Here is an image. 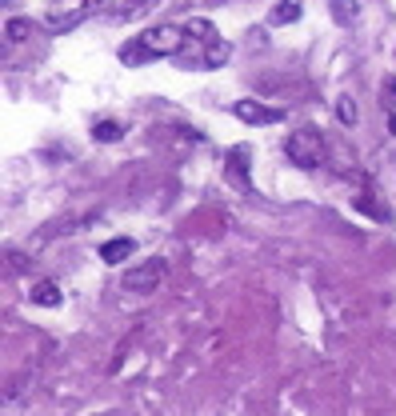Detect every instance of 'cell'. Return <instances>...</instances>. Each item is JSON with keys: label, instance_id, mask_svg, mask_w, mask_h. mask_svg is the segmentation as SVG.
I'll return each instance as SVG.
<instances>
[{"label": "cell", "instance_id": "obj_12", "mask_svg": "<svg viewBox=\"0 0 396 416\" xmlns=\"http://www.w3.org/2000/svg\"><path fill=\"white\" fill-rule=\"evenodd\" d=\"M328 9H332L336 24H345V29H348V24H356V12H360V9H356V0H332Z\"/></svg>", "mask_w": 396, "mask_h": 416}, {"label": "cell", "instance_id": "obj_6", "mask_svg": "<svg viewBox=\"0 0 396 416\" xmlns=\"http://www.w3.org/2000/svg\"><path fill=\"white\" fill-rule=\"evenodd\" d=\"M248 161H253L248 144H240V148H233V153L224 156V176H228V184H236V188H248Z\"/></svg>", "mask_w": 396, "mask_h": 416}, {"label": "cell", "instance_id": "obj_11", "mask_svg": "<svg viewBox=\"0 0 396 416\" xmlns=\"http://www.w3.org/2000/svg\"><path fill=\"white\" fill-rule=\"evenodd\" d=\"M121 124L116 121H96L92 124V141H101V144H112V141H121Z\"/></svg>", "mask_w": 396, "mask_h": 416}, {"label": "cell", "instance_id": "obj_13", "mask_svg": "<svg viewBox=\"0 0 396 416\" xmlns=\"http://www.w3.org/2000/svg\"><path fill=\"white\" fill-rule=\"evenodd\" d=\"M296 16H300V4H296V0H280L276 12H273V24H293Z\"/></svg>", "mask_w": 396, "mask_h": 416}, {"label": "cell", "instance_id": "obj_7", "mask_svg": "<svg viewBox=\"0 0 396 416\" xmlns=\"http://www.w3.org/2000/svg\"><path fill=\"white\" fill-rule=\"evenodd\" d=\"M132 253H136V240H132V236H116V240H104L101 244V260H108V264L128 260Z\"/></svg>", "mask_w": 396, "mask_h": 416}, {"label": "cell", "instance_id": "obj_9", "mask_svg": "<svg viewBox=\"0 0 396 416\" xmlns=\"http://www.w3.org/2000/svg\"><path fill=\"white\" fill-rule=\"evenodd\" d=\"M356 208H360V213H365V216H372V220H380V224H388V220H392V213H388V204L380 201V196H376V193L356 196Z\"/></svg>", "mask_w": 396, "mask_h": 416}, {"label": "cell", "instance_id": "obj_8", "mask_svg": "<svg viewBox=\"0 0 396 416\" xmlns=\"http://www.w3.org/2000/svg\"><path fill=\"white\" fill-rule=\"evenodd\" d=\"M29 296H32V305L56 308V305H61V285H56V280H36V285L29 288Z\"/></svg>", "mask_w": 396, "mask_h": 416}, {"label": "cell", "instance_id": "obj_15", "mask_svg": "<svg viewBox=\"0 0 396 416\" xmlns=\"http://www.w3.org/2000/svg\"><path fill=\"white\" fill-rule=\"evenodd\" d=\"M4 36H9V44H24V41L32 36V29H29V21H9Z\"/></svg>", "mask_w": 396, "mask_h": 416}, {"label": "cell", "instance_id": "obj_1", "mask_svg": "<svg viewBox=\"0 0 396 416\" xmlns=\"http://www.w3.org/2000/svg\"><path fill=\"white\" fill-rule=\"evenodd\" d=\"M184 41H188L184 29H176V24H156V29L141 32L136 41L124 44L121 61L128 64V69H136V64H148V61H156V56H181Z\"/></svg>", "mask_w": 396, "mask_h": 416}, {"label": "cell", "instance_id": "obj_5", "mask_svg": "<svg viewBox=\"0 0 396 416\" xmlns=\"http://www.w3.org/2000/svg\"><path fill=\"white\" fill-rule=\"evenodd\" d=\"M233 112L240 116L244 124H256V128H264V124H280V121H285V112L268 108V104H260V101H236V104H233Z\"/></svg>", "mask_w": 396, "mask_h": 416}, {"label": "cell", "instance_id": "obj_10", "mask_svg": "<svg viewBox=\"0 0 396 416\" xmlns=\"http://www.w3.org/2000/svg\"><path fill=\"white\" fill-rule=\"evenodd\" d=\"M188 36H193L196 44H204V49H208V44H220L216 41V29H213V21H204V16H196V21H188Z\"/></svg>", "mask_w": 396, "mask_h": 416}, {"label": "cell", "instance_id": "obj_3", "mask_svg": "<svg viewBox=\"0 0 396 416\" xmlns=\"http://www.w3.org/2000/svg\"><path fill=\"white\" fill-rule=\"evenodd\" d=\"M161 280H164V260L161 256L144 260L141 268H132V273H124V288H128V293H141V296H148Z\"/></svg>", "mask_w": 396, "mask_h": 416}, {"label": "cell", "instance_id": "obj_14", "mask_svg": "<svg viewBox=\"0 0 396 416\" xmlns=\"http://www.w3.org/2000/svg\"><path fill=\"white\" fill-rule=\"evenodd\" d=\"M336 116H340V124H348V128L356 124V101L352 96H336Z\"/></svg>", "mask_w": 396, "mask_h": 416}, {"label": "cell", "instance_id": "obj_4", "mask_svg": "<svg viewBox=\"0 0 396 416\" xmlns=\"http://www.w3.org/2000/svg\"><path fill=\"white\" fill-rule=\"evenodd\" d=\"M88 9V0H52V12H49V29L52 32H64V29H72V24L81 21V12Z\"/></svg>", "mask_w": 396, "mask_h": 416}, {"label": "cell", "instance_id": "obj_2", "mask_svg": "<svg viewBox=\"0 0 396 416\" xmlns=\"http://www.w3.org/2000/svg\"><path fill=\"white\" fill-rule=\"evenodd\" d=\"M285 153H288V161H293L296 168L316 173V168L328 161V144H325V136H320V128L305 124V128H296L293 136L285 141Z\"/></svg>", "mask_w": 396, "mask_h": 416}]
</instances>
